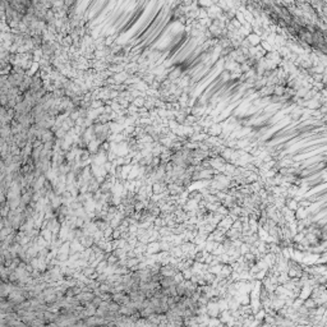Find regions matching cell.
Here are the masks:
<instances>
[{
  "label": "cell",
  "mask_w": 327,
  "mask_h": 327,
  "mask_svg": "<svg viewBox=\"0 0 327 327\" xmlns=\"http://www.w3.org/2000/svg\"><path fill=\"white\" fill-rule=\"evenodd\" d=\"M78 299V301L81 303V304H88V303H91L95 298L93 293L92 292H82L81 294H78L76 297Z\"/></svg>",
  "instance_id": "1"
}]
</instances>
